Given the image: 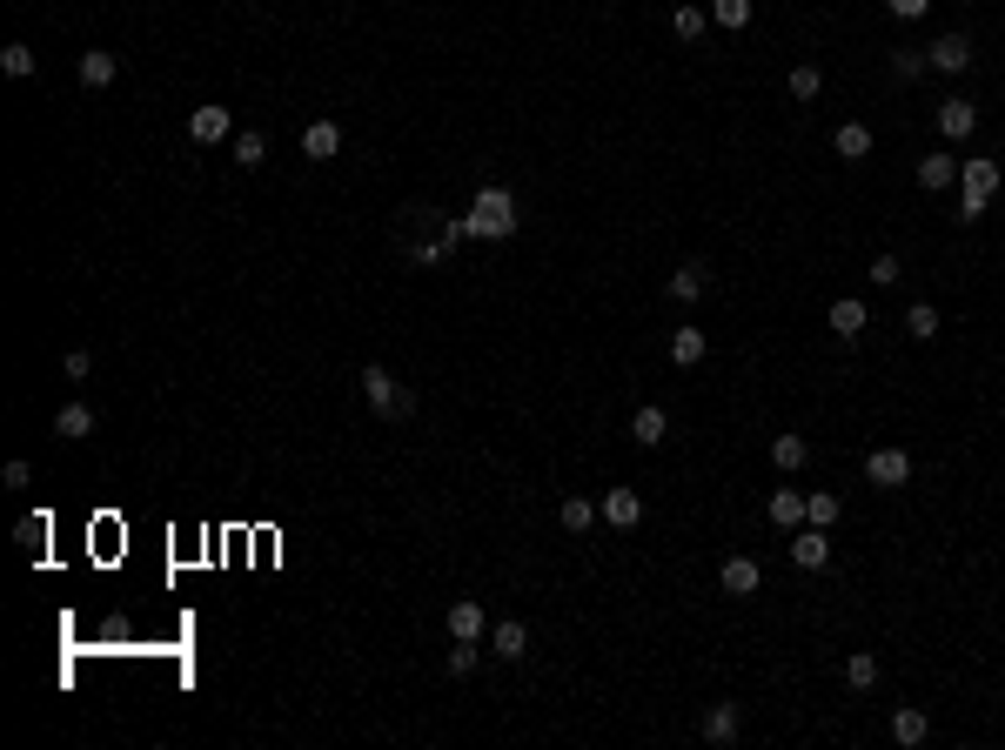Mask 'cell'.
Instances as JSON below:
<instances>
[{"label":"cell","mask_w":1005,"mask_h":750,"mask_svg":"<svg viewBox=\"0 0 1005 750\" xmlns=\"http://www.w3.org/2000/svg\"><path fill=\"white\" fill-rule=\"evenodd\" d=\"M463 228H469V242H476V235H490V242L516 235V201H510V188H483V195H476V208L463 215Z\"/></svg>","instance_id":"1"},{"label":"cell","mask_w":1005,"mask_h":750,"mask_svg":"<svg viewBox=\"0 0 1005 750\" xmlns=\"http://www.w3.org/2000/svg\"><path fill=\"white\" fill-rule=\"evenodd\" d=\"M362 396H369V409H376V416H409V409H416V396H409L389 369H376V362L362 369Z\"/></svg>","instance_id":"2"},{"label":"cell","mask_w":1005,"mask_h":750,"mask_svg":"<svg viewBox=\"0 0 1005 750\" xmlns=\"http://www.w3.org/2000/svg\"><path fill=\"white\" fill-rule=\"evenodd\" d=\"M865 476H871L878 489H905V483H912V456H905V449H871V456H865Z\"/></svg>","instance_id":"3"},{"label":"cell","mask_w":1005,"mask_h":750,"mask_svg":"<svg viewBox=\"0 0 1005 750\" xmlns=\"http://www.w3.org/2000/svg\"><path fill=\"white\" fill-rule=\"evenodd\" d=\"M603 523H610V530H637V523H644V496H637V489H624V483H617V489H603Z\"/></svg>","instance_id":"4"},{"label":"cell","mask_w":1005,"mask_h":750,"mask_svg":"<svg viewBox=\"0 0 1005 750\" xmlns=\"http://www.w3.org/2000/svg\"><path fill=\"white\" fill-rule=\"evenodd\" d=\"M188 141H195V148L235 141V114H228V108H195V114H188Z\"/></svg>","instance_id":"5"},{"label":"cell","mask_w":1005,"mask_h":750,"mask_svg":"<svg viewBox=\"0 0 1005 750\" xmlns=\"http://www.w3.org/2000/svg\"><path fill=\"white\" fill-rule=\"evenodd\" d=\"M932 121H938V134H945V141H972V128H979V108L952 94V101H938V114H932Z\"/></svg>","instance_id":"6"},{"label":"cell","mask_w":1005,"mask_h":750,"mask_svg":"<svg viewBox=\"0 0 1005 750\" xmlns=\"http://www.w3.org/2000/svg\"><path fill=\"white\" fill-rule=\"evenodd\" d=\"M925 61H932L938 74H965V67H972V41H965V34H938V41L925 47Z\"/></svg>","instance_id":"7"},{"label":"cell","mask_w":1005,"mask_h":750,"mask_svg":"<svg viewBox=\"0 0 1005 750\" xmlns=\"http://www.w3.org/2000/svg\"><path fill=\"white\" fill-rule=\"evenodd\" d=\"M791 563H798V570H825V563H831V536L818 530V523L798 530V536H791Z\"/></svg>","instance_id":"8"},{"label":"cell","mask_w":1005,"mask_h":750,"mask_svg":"<svg viewBox=\"0 0 1005 750\" xmlns=\"http://www.w3.org/2000/svg\"><path fill=\"white\" fill-rule=\"evenodd\" d=\"M449 637H469V643H483V637H490V617H483V603H476V596L449 603Z\"/></svg>","instance_id":"9"},{"label":"cell","mask_w":1005,"mask_h":750,"mask_svg":"<svg viewBox=\"0 0 1005 750\" xmlns=\"http://www.w3.org/2000/svg\"><path fill=\"white\" fill-rule=\"evenodd\" d=\"M717 583L731 596H758V583H764V570L751 563V556H724V570H717Z\"/></svg>","instance_id":"10"},{"label":"cell","mask_w":1005,"mask_h":750,"mask_svg":"<svg viewBox=\"0 0 1005 750\" xmlns=\"http://www.w3.org/2000/svg\"><path fill=\"white\" fill-rule=\"evenodd\" d=\"M664 436H670V416L657 409V402H644V409L630 416V442H637V449H657Z\"/></svg>","instance_id":"11"},{"label":"cell","mask_w":1005,"mask_h":750,"mask_svg":"<svg viewBox=\"0 0 1005 750\" xmlns=\"http://www.w3.org/2000/svg\"><path fill=\"white\" fill-rule=\"evenodd\" d=\"M302 155H309V161H335V155H342V128H335V121H309V128H302Z\"/></svg>","instance_id":"12"},{"label":"cell","mask_w":1005,"mask_h":750,"mask_svg":"<svg viewBox=\"0 0 1005 750\" xmlns=\"http://www.w3.org/2000/svg\"><path fill=\"white\" fill-rule=\"evenodd\" d=\"M74 74H81V88H114V74H121V61H114L108 47H88Z\"/></svg>","instance_id":"13"},{"label":"cell","mask_w":1005,"mask_h":750,"mask_svg":"<svg viewBox=\"0 0 1005 750\" xmlns=\"http://www.w3.org/2000/svg\"><path fill=\"white\" fill-rule=\"evenodd\" d=\"M959 181H965V195H992V188L1005 181V168L992 155H979V161H959Z\"/></svg>","instance_id":"14"},{"label":"cell","mask_w":1005,"mask_h":750,"mask_svg":"<svg viewBox=\"0 0 1005 750\" xmlns=\"http://www.w3.org/2000/svg\"><path fill=\"white\" fill-rule=\"evenodd\" d=\"M737 730H744V710H737L731 697H724V704H711V710H704V737H711V744H731Z\"/></svg>","instance_id":"15"},{"label":"cell","mask_w":1005,"mask_h":750,"mask_svg":"<svg viewBox=\"0 0 1005 750\" xmlns=\"http://www.w3.org/2000/svg\"><path fill=\"white\" fill-rule=\"evenodd\" d=\"M764 516H771L778 530H798V523H804V496H798L791 483H784V489H771V503H764Z\"/></svg>","instance_id":"16"},{"label":"cell","mask_w":1005,"mask_h":750,"mask_svg":"<svg viewBox=\"0 0 1005 750\" xmlns=\"http://www.w3.org/2000/svg\"><path fill=\"white\" fill-rule=\"evenodd\" d=\"M825 322H831V329H838V335L851 342V335H865V322H871V315H865V302H858V295H838Z\"/></svg>","instance_id":"17"},{"label":"cell","mask_w":1005,"mask_h":750,"mask_svg":"<svg viewBox=\"0 0 1005 750\" xmlns=\"http://www.w3.org/2000/svg\"><path fill=\"white\" fill-rule=\"evenodd\" d=\"M54 436H67V442H88V436H94V409H88V402H67L61 416H54Z\"/></svg>","instance_id":"18"},{"label":"cell","mask_w":1005,"mask_h":750,"mask_svg":"<svg viewBox=\"0 0 1005 750\" xmlns=\"http://www.w3.org/2000/svg\"><path fill=\"white\" fill-rule=\"evenodd\" d=\"M670 362H677V369H697V362H704V329L684 322V329L670 335Z\"/></svg>","instance_id":"19"},{"label":"cell","mask_w":1005,"mask_h":750,"mask_svg":"<svg viewBox=\"0 0 1005 750\" xmlns=\"http://www.w3.org/2000/svg\"><path fill=\"white\" fill-rule=\"evenodd\" d=\"M952 181H959V161H952V155H925V161H918V188H932V195H938V188H952Z\"/></svg>","instance_id":"20"},{"label":"cell","mask_w":1005,"mask_h":750,"mask_svg":"<svg viewBox=\"0 0 1005 750\" xmlns=\"http://www.w3.org/2000/svg\"><path fill=\"white\" fill-rule=\"evenodd\" d=\"M490 650H496L503 663H516L523 650H530V630H523V623H496V630H490Z\"/></svg>","instance_id":"21"},{"label":"cell","mask_w":1005,"mask_h":750,"mask_svg":"<svg viewBox=\"0 0 1005 750\" xmlns=\"http://www.w3.org/2000/svg\"><path fill=\"white\" fill-rule=\"evenodd\" d=\"M804 456H811V442H804L798 429H784V436L771 442V463H778L784 476H791V469H804Z\"/></svg>","instance_id":"22"},{"label":"cell","mask_w":1005,"mask_h":750,"mask_svg":"<svg viewBox=\"0 0 1005 750\" xmlns=\"http://www.w3.org/2000/svg\"><path fill=\"white\" fill-rule=\"evenodd\" d=\"M831 148H838L845 161H865L871 155V128H865V121H845V128L831 134Z\"/></svg>","instance_id":"23"},{"label":"cell","mask_w":1005,"mask_h":750,"mask_svg":"<svg viewBox=\"0 0 1005 750\" xmlns=\"http://www.w3.org/2000/svg\"><path fill=\"white\" fill-rule=\"evenodd\" d=\"M925 730H932V717H925V710H912V704L892 710V737H898V744H925Z\"/></svg>","instance_id":"24"},{"label":"cell","mask_w":1005,"mask_h":750,"mask_svg":"<svg viewBox=\"0 0 1005 750\" xmlns=\"http://www.w3.org/2000/svg\"><path fill=\"white\" fill-rule=\"evenodd\" d=\"M845 684H851V690H871V684H878V657H871V650H851V657H845Z\"/></svg>","instance_id":"25"},{"label":"cell","mask_w":1005,"mask_h":750,"mask_svg":"<svg viewBox=\"0 0 1005 750\" xmlns=\"http://www.w3.org/2000/svg\"><path fill=\"white\" fill-rule=\"evenodd\" d=\"M905 335H912V342H932V335H938V309H932V302H912V309H905Z\"/></svg>","instance_id":"26"},{"label":"cell","mask_w":1005,"mask_h":750,"mask_svg":"<svg viewBox=\"0 0 1005 750\" xmlns=\"http://www.w3.org/2000/svg\"><path fill=\"white\" fill-rule=\"evenodd\" d=\"M704 27H711V14H704V7H677V14H670V34H677V41H697Z\"/></svg>","instance_id":"27"},{"label":"cell","mask_w":1005,"mask_h":750,"mask_svg":"<svg viewBox=\"0 0 1005 750\" xmlns=\"http://www.w3.org/2000/svg\"><path fill=\"white\" fill-rule=\"evenodd\" d=\"M804 523H818V530H831V523H838V496H831V489H818V496H804Z\"/></svg>","instance_id":"28"},{"label":"cell","mask_w":1005,"mask_h":750,"mask_svg":"<svg viewBox=\"0 0 1005 750\" xmlns=\"http://www.w3.org/2000/svg\"><path fill=\"white\" fill-rule=\"evenodd\" d=\"M818 88H825V74H818L811 61L791 67V101H818Z\"/></svg>","instance_id":"29"},{"label":"cell","mask_w":1005,"mask_h":750,"mask_svg":"<svg viewBox=\"0 0 1005 750\" xmlns=\"http://www.w3.org/2000/svg\"><path fill=\"white\" fill-rule=\"evenodd\" d=\"M670 295H677V302H697V295H704V268L684 262L677 275H670Z\"/></svg>","instance_id":"30"},{"label":"cell","mask_w":1005,"mask_h":750,"mask_svg":"<svg viewBox=\"0 0 1005 750\" xmlns=\"http://www.w3.org/2000/svg\"><path fill=\"white\" fill-rule=\"evenodd\" d=\"M711 21L731 27V34H737V27H751V0H711Z\"/></svg>","instance_id":"31"},{"label":"cell","mask_w":1005,"mask_h":750,"mask_svg":"<svg viewBox=\"0 0 1005 750\" xmlns=\"http://www.w3.org/2000/svg\"><path fill=\"white\" fill-rule=\"evenodd\" d=\"M0 67H7L14 81H27V74H34V47H27V41H7V47H0Z\"/></svg>","instance_id":"32"},{"label":"cell","mask_w":1005,"mask_h":750,"mask_svg":"<svg viewBox=\"0 0 1005 750\" xmlns=\"http://www.w3.org/2000/svg\"><path fill=\"white\" fill-rule=\"evenodd\" d=\"M14 543H21L27 556H41V550H47V516H21V530H14Z\"/></svg>","instance_id":"33"},{"label":"cell","mask_w":1005,"mask_h":750,"mask_svg":"<svg viewBox=\"0 0 1005 750\" xmlns=\"http://www.w3.org/2000/svg\"><path fill=\"white\" fill-rule=\"evenodd\" d=\"M228 148H235V161H242V168H262V161H268V141H262V134H235Z\"/></svg>","instance_id":"34"},{"label":"cell","mask_w":1005,"mask_h":750,"mask_svg":"<svg viewBox=\"0 0 1005 750\" xmlns=\"http://www.w3.org/2000/svg\"><path fill=\"white\" fill-rule=\"evenodd\" d=\"M597 516H603L597 503H583V496H570V503H563V530H590Z\"/></svg>","instance_id":"35"},{"label":"cell","mask_w":1005,"mask_h":750,"mask_svg":"<svg viewBox=\"0 0 1005 750\" xmlns=\"http://www.w3.org/2000/svg\"><path fill=\"white\" fill-rule=\"evenodd\" d=\"M925 67H932V61H925L918 47H898V54H892V74H898V81H918Z\"/></svg>","instance_id":"36"},{"label":"cell","mask_w":1005,"mask_h":750,"mask_svg":"<svg viewBox=\"0 0 1005 750\" xmlns=\"http://www.w3.org/2000/svg\"><path fill=\"white\" fill-rule=\"evenodd\" d=\"M61 375H67V382H88V375H94V355H88V349H67V355H61Z\"/></svg>","instance_id":"37"},{"label":"cell","mask_w":1005,"mask_h":750,"mask_svg":"<svg viewBox=\"0 0 1005 750\" xmlns=\"http://www.w3.org/2000/svg\"><path fill=\"white\" fill-rule=\"evenodd\" d=\"M865 275H871V282H878V288H892L898 275H905V268H898V255H878V262H871Z\"/></svg>","instance_id":"38"},{"label":"cell","mask_w":1005,"mask_h":750,"mask_svg":"<svg viewBox=\"0 0 1005 750\" xmlns=\"http://www.w3.org/2000/svg\"><path fill=\"white\" fill-rule=\"evenodd\" d=\"M449 670H456V677H469V670H476V643H469V637H456V650H449Z\"/></svg>","instance_id":"39"},{"label":"cell","mask_w":1005,"mask_h":750,"mask_svg":"<svg viewBox=\"0 0 1005 750\" xmlns=\"http://www.w3.org/2000/svg\"><path fill=\"white\" fill-rule=\"evenodd\" d=\"M885 7H892L898 21H925V14H932V0H885Z\"/></svg>","instance_id":"40"},{"label":"cell","mask_w":1005,"mask_h":750,"mask_svg":"<svg viewBox=\"0 0 1005 750\" xmlns=\"http://www.w3.org/2000/svg\"><path fill=\"white\" fill-rule=\"evenodd\" d=\"M0 483H7V489H27V483H34V469H27V463H21V456H14V463H7V469H0Z\"/></svg>","instance_id":"41"},{"label":"cell","mask_w":1005,"mask_h":750,"mask_svg":"<svg viewBox=\"0 0 1005 750\" xmlns=\"http://www.w3.org/2000/svg\"><path fill=\"white\" fill-rule=\"evenodd\" d=\"M248 7H255V0H248Z\"/></svg>","instance_id":"42"}]
</instances>
